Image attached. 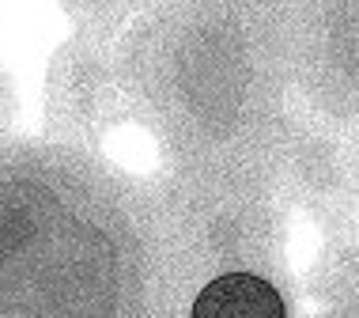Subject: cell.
<instances>
[{"mask_svg": "<svg viewBox=\"0 0 359 318\" xmlns=\"http://www.w3.org/2000/svg\"><path fill=\"white\" fill-rule=\"evenodd\" d=\"M193 318H287V307L265 277L223 273L201 288Z\"/></svg>", "mask_w": 359, "mask_h": 318, "instance_id": "1", "label": "cell"}]
</instances>
